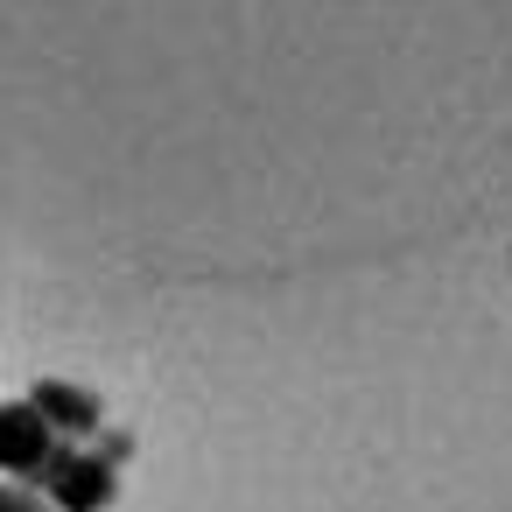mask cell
<instances>
[{"label":"cell","mask_w":512,"mask_h":512,"mask_svg":"<svg viewBox=\"0 0 512 512\" xmlns=\"http://www.w3.org/2000/svg\"><path fill=\"white\" fill-rule=\"evenodd\" d=\"M113 484H120V470H113L99 449H57L50 470L36 477V498H43L50 512H99V505L113 498Z\"/></svg>","instance_id":"6da1fadb"},{"label":"cell","mask_w":512,"mask_h":512,"mask_svg":"<svg viewBox=\"0 0 512 512\" xmlns=\"http://www.w3.org/2000/svg\"><path fill=\"white\" fill-rule=\"evenodd\" d=\"M64 442L50 435V421L29 407V400H15V407H0V470H8L15 484H36L43 470H50V456H57Z\"/></svg>","instance_id":"7a4b0ae2"},{"label":"cell","mask_w":512,"mask_h":512,"mask_svg":"<svg viewBox=\"0 0 512 512\" xmlns=\"http://www.w3.org/2000/svg\"><path fill=\"white\" fill-rule=\"evenodd\" d=\"M29 407L50 421V435H57L64 449H78L85 435H99V400H92L85 386H71V379H43V386L29 393Z\"/></svg>","instance_id":"3957f363"},{"label":"cell","mask_w":512,"mask_h":512,"mask_svg":"<svg viewBox=\"0 0 512 512\" xmlns=\"http://www.w3.org/2000/svg\"><path fill=\"white\" fill-rule=\"evenodd\" d=\"M0 512H50L29 484H0Z\"/></svg>","instance_id":"277c9868"}]
</instances>
